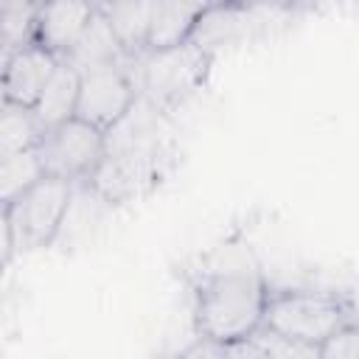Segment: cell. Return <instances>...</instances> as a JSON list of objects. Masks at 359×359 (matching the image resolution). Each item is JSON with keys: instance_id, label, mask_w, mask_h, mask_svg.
I'll return each instance as SVG.
<instances>
[{"instance_id": "obj_1", "label": "cell", "mask_w": 359, "mask_h": 359, "mask_svg": "<svg viewBox=\"0 0 359 359\" xmlns=\"http://www.w3.org/2000/svg\"><path fill=\"white\" fill-rule=\"evenodd\" d=\"M264 269H222L194 275V331L196 337L230 342L264 323L266 309Z\"/></svg>"}, {"instance_id": "obj_2", "label": "cell", "mask_w": 359, "mask_h": 359, "mask_svg": "<svg viewBox=\"0 0 359 359\" xmlns=\"http://www.w3.org/2000/svg\"><path fill=\"white\" fill-rule=\"evenodd\" d=\"M353 320H359V309L345 292L323 289V286H272L269 283L264 323L292 339L323 348V342L337 328Z\"/></svg>"}, {"instance_id": "obj_3", "label": "cell", "mask_w": 359, "mask_h": 359, "mask_svg": "<svg viewBox=\"0 0 359 359\" xmlns=\"http://www.w3.org/2000/svg\"><path fill=\"white\" fill-rule=\"evenodd\" d=\"M180 160L182 154L174 135L151 143L107 149L90 180L115 208H123L151 196L174 174Z\"/></svg>"}, {"instance_id": "obj_4", "label": "cell", "mask_w": 359, "mask_h": 359, "mask_svg": "<svg viewBox=\"0 0 359 359\" xmlns=\"http://www.w3.org/2000/svg\"><path fill=\"white\" fill-rule=\"evenodd\" d=\"M213 59L216 56L191 39L168 48H149L140 53L137 65V95H146L163 112L174 115L191 95L202 90Z\"/></svg>"}, {"instance_id": "obj_5", "label": "cell", "mask_w": 359, "mask_h": 359, "mask_svg": "<svg viewBox=\"0 0 359 359\" xmlns=\"http://www.w3.org/2000/svg\"><path fill=\"white\" fill-rule=\"evenodd\" d=\"M294 20H297L294 11L247 6L238 0H219L196 20L188 39L194 45H199L202 50H208L210 56H219L224 50L266 42V39L289 31Z\"/></svg>"}, {"instance_id": "obj_6", "label": "cell", "mask_w": 359, "mask_h": 359, "mask_svg": "<svg viewBox=\"0 0 359 359\" xmlns=\"http://www.w3.org/2000/svg\"><path fill=\"white\" fill-rule=\"evenodd\" d=\"M70 196H73L70 180L45 174L36 185H31L14 202L3 205V222L11 224L20 252L53 247L59 227L65 222Z\"/></svg>"}, {"instance_id": "obj_7", "label": "cell", "mask_w": 359, "mask_h": 359, "mask_svg": "<svg viewBox=\"0 0 359 359\" xmlns=\"http://www.w3.org/2000/svg\"><path fill=\"white\" fill-rule=\"evenodd\" d=\"M36 149H39L45 174L79 182V180H90L101 157L107 154V135L104 129L73 115L50 126Z\"/></svg>"}, {"instance_id": "obj_8", "label": "cell", "mask_w": 359, "mask_h": 359, "mask_svg": "<svg viewBox=\"0 0 359 359\" xmlns=\"http://www.w3.org/2000/svg\"><path fill=\"white\" fill-rule=\"evenodd\" d=\"M123 59L115 65H104V67H93L81 73L76 118L107 132L132 107V101L137 98V87L132 76L126 73Z\"/></svg>"}, {"instance_id": "obj_9", "label": "cell", "mask_w": 359, "mask_h": 359, "mask_svg": "<svg viewBox=\"0 0 359 359\" xmlns=\"http://www.w3.org/2000/svg\"><path fill=\"white\" fill-rule=\"evenodd\" d=\"M59 56L36 42H28L3 56V98L34 107L45 84L59 67Z\"/></svg>"}, {"instance_id": "obj_10", "label": "cell", "mask_w": 359, "mask_h": 359, "mask_svg": "<svg viewBox=\"0 0 359 359\" xmlns=\"http://www.w3.org/2000/svg\"><path fill=\"white\" fill-rule=\"evenodd\" d=\"M112 210L115 205L93 185V180L73 182V196H70V205H67V213H65V222L59 227L53 247L67 252V250H76L79 244L93 241L95 233L112 216Z\"/></svg>"}, {"instance_id": "obj_11", "label": "cell", "mask_w": 359, "mask_h": 359, "mask_svg": "<svg viewBox=\"0 0 359 359\" xmlns=\"http://www.w3.org/2000/svg\"><path fill=\"white\" fill-rule=\"evenodd\" d=\"M93 11L95 8L81 0H42L34 28V42L50 50L53 56L65 59L84 34Z\"/></svg>"}, {"instance_id": "obj_12", "label": "cell", "mask_w": 359, "mask_h": 359, "mask_svg": "<svg viewBox=\"0 0 359 359\" xmlns=\"http://www.w3.org/2000/svg\"><path fill=\"white\" fill-rule=\"evenodd\" d=\"M123 56H126V50L118 42L109 20L104 17L101 8H95L93 17H90V22H87V28H84V34L79 36V42L73 45V50L62 62H67L70 67H76L79 73H84V70H93V67L115 65Z\"/></svg>"}, {"instance_id": "obj_13", "label": "cell", "mask_w": 359, "mask_h": 359, "mask_svg": "<svg viewBox=\"0 0 359 359\" xmlns=\"http://www.w3.org/2000/svg\"><path fill=\"white\" fill-rule=\"evenodd\" d=\"M154 6H157V0H107L101 6L104 17L109 20V25L126 53L149 50Z\"/></svg>"}, {"instance_id": "obj_14", "label": "cell", "mask_w": 359, "mask_h": 359, "mask_svg": "<svg viewBox=\"0 0 359 359\" xmlns=\"http://www.w3.org/2000/svg\"><path fill=\"white\" fill-rule=\"evenodd\" d=\"M219 0H157L149 48L180 45L191 36L196 20Z\"/></svg>"}, {"instance_id": "obj_15", "label": "cell", "mask_w": 359, "mask_h": 359, "mask_svg": "<svg viewBox=\"0 0 359 359\" xmlns=\"http://www.w3.org/2000/svg\"><path fill=\"white\" fill-rule=\"evenodd\" d=\"M79 84H81V73L76 67H70L67 62H59L56 73L50 76V81L45 84L42 95L36 98L34 109L39 115V121L45 123V129L67 121L76 115V104H79Z\"/></svg>"}, {"instance_id": "obj_16", "label": "cell", "mask_w": 359, "mask_h": 359, "mask_svg": "<svg viewBox=\"0 0 359 359\" xmlns=\"http://www.w3.org/2000/svg\"><path fill=\"white\" fill-rule=\"evenodd\" d=\"M45 132L48 129L39 121L34 107L3 98V107H0V157L17 154L25 149H36L42 143Z\"/></svg>"}, {"instance_id": "obj_17", "label": "cell", "mask_w": 359, "mask_h": 359, "mask_svg": "<svg viewBox=\"0 0 359 359\" xmlns=\"http://www.w3.org/2000/svg\"><path fill=\"white\" fill-rule=\"evenodd\" d=\"M42 177H45V165H42L39 149H25V151L0 157V202L3 205L14 202Z\"/></svg>"}, {"instance_id": "obj_18", "label": "cell", "mask_w": 359, "mask_h": 359, "mask_svg": "<svg viewBox=\"0 0 359 359\" xmlns=\"http://www.w3.org/2000/svg\"><path fill=\"white\" fill-rule=\"evenodd\" d=\"M42 0H0V39L3 56L34 42L36 14Z\"/></svg>"}, {"instance_id": "obj_19", "label": "cell", "mask_w": 359, "mask_h": 359, "mask_svg": "<svg viewBox=\"0 0 359 359\" xmlns=\"http://www.w3.org/2000/svg\"><path fill=\"white\" fill-rule=\"evenodd\" d=\"M247 337L258 345V351H261L264 359H317L320 356V348L306 345L300 339H292V337L280 334L278 328H272L266 323L255 325Z\"/></svg>"}, {"instance_id": "obj_20", "label": "cell", "mask_w": 359, "mask_h": 359, "mask_svg": "<svg viewBox=\"0 0 359 359\" xmlns=\"http://www.w3.org/2000/svg\"><path fill=\"white\" fill-rule=\"evenodd\" d=\"M320 359H359V320L337 328L323 342Z\"/></svg>"}, {"instance_id": "obj_21", "label": "cell", "mask_w": 359, "mask_h": 359, "mask_svg": "<svg viewBox=\"0 0 359 359\" xmlns=\"http://www.w3.org/2000/svg\"><path fill=\"white\" fill-rule=\"evenodd\" d=\"M339 3L342 0H297L294 11L297 14H323V11H328V8L339 6Z\"/></svg>"}, {"instance_id": "obj_22", "label": "cell", "mask_w": 359, "mask_h": 359, "mask_svg": "<svg viewBox=\"0 0 359 359\" xmlns=\"http://www.w3.org/2000/svg\"><path fill=\"white\" fill-rule=\"evenodd\" d=\"M238 3H247V6H264V8H278V11H294L297 0H238ZM297 14V11H294ZM300 17V14H297Z\"/></svg>"}, {"instance_id": "obj_23", "label": "cell", "mask_w": 359, "mask_h": 359, "mask_svg": "<svg viewBox=\"0 0 359 359\" xmlns=\"http://www.w3.org/2000/svg\"><path fill=\"white\" fill-rule=\"evenodd\" d=\"M81 3H87V6H93V8H101L107 0H81Z\"/></svg>"}, {"instance_id": "obj_24", "label": "cell", "mask_w": 359, "mask_h": 359, "mask_svg": "<svg viewBox=\"0 0 359 359\" xmlns=\"http://www.w3.org/2000/svg\"><path fill=\"white\" fill-rule=\"evenodd\" d=\"M342 3H345V6H351L353 11H359V0H342Z\"/></svg>"}]
</instances>
